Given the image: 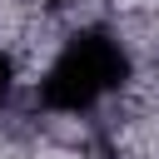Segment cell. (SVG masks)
I'll use <instances>...</instances> for the list:
<instances>
[{"label": "cell", "instance_id": "6da1fadb", "mask_svg": "<svg viewBox=\"0 0 159 159\" xmlns=\"http://www.w3.org/2000/svg\"><path fill=\"white\" fill-rule=\"evenodd\" d=\"M129 70V50L104 25H84L60 45L50 70L35 80V104L45 114H89L94 104L124 89Z\"/></svg>", "mask_w": 159, "mask_h": 159}, {"label": "cell", "instance_id": "7a4b0ae2", "mask_svg": "<svg viewBox=\"0 0 159 159\" xmlns=\"http://www.w3.org/2000/svg\"><path fill=\"white\" fill-rule=\"evenodd\" d=\"M15 60H10V50H0V109L10 104V94H15Z\"/></svg>", "mask_w": 159, "mask_h": 159}]
</instances>
